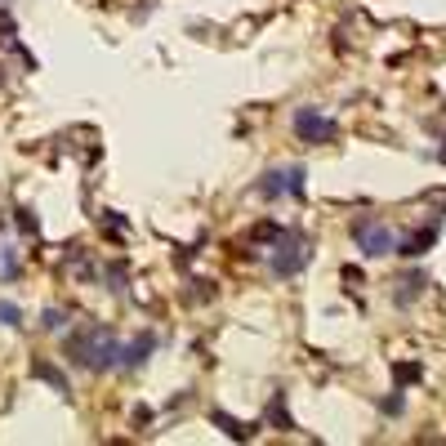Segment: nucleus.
Segmentation results:
<instances>
[{
	"mask_svg": "<svg viewBox=\"0 0 446 446\" xmlns=\"http://www.w3.org/2000/svg\"><path fill=\"white\" fill-rule=\"evenodd\" d=\"M424 286H428V277H424V272H406V277H397V291H393V304H397V308L415 304V299L424 295Z\"/></svg>",
	"mask_w": 446,
	"mask_h": 446,
	"instance_id": "1a4fd4ad",
	"label": "nucleus"
},
{
	"mask_svg": "<svg viewBox=\"0 0 446 446\" xmlns=\"http://www.w3.org/2000/svg\"><path fill=\"white\" fill-rule=\"evenodd\" d=\"M0 85H5V67H0Z\"/></svg>",
	"mask_w": 446,
	"mask_h": 446,
	"instance_id": "393cba45",
	"label": "nucleus"
},
{
	"mask_svg": "<svg viewBox=\"0 0 446 446\" xmlns=\"http://www.w3.org/2000/svg\"><path fill=\"white\" fill-rule=\"evenodd\" d=\"M18 277H22V263H18V255H14V250H0V281H18Z\"/></svg>",
	"mask_w": 446,
	"mask_h": 446,
	"instance_id": "4468645a",
	"label": "nucleus"
},
{
	"mask_svg": "<svg viewBox=\"0 0 446 446\" xmlns=\"http://www.w3.org/2000/svg\"><path fill=\"white\" fill-rule=\"evenodd\" d=\"M308 259H312V250H308V237L304 232H295V228H286L281 237L272 241V255H268V268L272 277H295V272H304L308 268Z\"/></svg>",
	"mask_w": 446,
	"mask_h": 446,
	"instance_id": "f03ea898",
	"label": "nucleus"
},
{
	"mask_svg": "<svg viewBox=\"0 0 446 446\" xmlns=\"http://www.w3.org/2000/svg\"><path fill=\"white\" fill-rule=\"evenodd\" d=\"M304 179H308L304 165H281V170L263 174L259 183H255V192H259V201H281V197L304 201Z\"/></svg>",
	"mask_w": 446,
	"mask_h": 446,
	"instance_id": "20e7f679",
	"label": "nucleus"
},
{
	"mask_svg": "<svg viewBox=\"0 0 446 446\" xmlns=\"http://www.w3.org/2000/svg\"><path fill=\"white\" fill-rule=\"evenodd\" d=\"M156 353V335L152 330H139L130 344H120V361H116V370H125V375H134V370L148 366V357Z\"/></svg>",
	"mask_w": 446,
	"mask_h": 446,
	"instance_id": "423d86ee",
	"label": "nucleus"
},
{
	"mask_svg": "<svg viewBox=\"0 0 446 446\" xmlns=\"http://www.w3.org/2000/svg\"><path fill=\"white\" fill-rule=\"evenodd\" d=\"M67 326V308H45L41 312V330H63Z\"/></svg>",
	"mask_w": 446,
	"mask_h": 446,
	"instance_id": "f3484780",
	"label": "nucleus"
},
{
	"mask_svg": "<svg viewBox=\"0 0 446 446\" xmlns=\"http://www.w3.org/2000/svg\"><path fill=\"white\" fill-rule=\"evenodd\" d=\"M67 357L76 361L81 370H94V375H103V370H116L120 361V340L112 326H103V321H90V326L71 330L67 335Z\"/></svg>",
	"mask_w": 446,
	"mask_h": 446,
	"instance_id": "f257e3e1",
	"label": "nucleus"
},
{
	"mask_svg": "<svg viewBox=\"0 0 446 446\" xmlns=\"http://www.w3.org/2000/svg\"><path fill=\"white\" fill-rule=\"evenodd\" d=\"M281 232H286L281 223H259V228H255V241H263V246H272V241L281 237Z\"/></svg>",
	"mask_w": 446,
	"mask_h": 446,
	"instance_id": "aec40b11",
	"label": "nucleus"
},
{
	"mask_svg": "<svg viewBox=\"0 0 446 446\" xmlns=\"http://www.w3.org/2000/svg\"><path fill=\"white\" fill-rule=\"evenodd\" d=\"M263 419H268L272 428H281V433H291V428H295L291 411H286V393H272V397H268V406H263Z\"/></svg>",
	"mask_w": 446,
	"mask_h": 446,
	"instance_id": "9b49d317",
	"label": "nucleus"
},
{
	"mask_svg": "<svg viewBox=\"0 0 446 446\" xmlns=\"http://www.w3.org/2000/svg\"><path fill=\"white\" fill-rule=\"evenodd\" d=\"M438 161H442V165H446V139H442V148H438Z\"/></svg>",
	"mask_w": 446,
	"mask_h": 446,
	"instance_id": "b1692460",
	"label": "nucleus"
},
{
	"mask_svg": "<svg viewBox=\"0 0 446 446\" xmlns=\"http://www.w3.org/2000/svg\"><path fill=\"white\" fill-rule=\"evenodd\" d=\"M379 411H384V415H389V419H393V415H402V411H406V397H402V389H397V393H389V397H384V402H379Z\"/></svg>",
	"mask_w": 446,
	"mask_h": 446,
	"instance_id": "6ab92c4d",
	"label": "nucleus"
},
{
	"mask_svg": "<svg viewBox=\"0 0 446 446\" xmlns=\"http://www.w3.org/2000/svg\"><path fill=\"white\" fill-rule=\"evenodd\" d=\"M152 419H156V411H152V406H134V428L152 424Z\"/></svg>",
	"mask_w": 446,
	"mask_h": 446,
	"instance_id": "5701e85b",
	"label": "nucleus"
},
{
	"mask_svg": "<svg viewBox=\"0 0 446 446\" xmlns=\"http://www.w3.org/2000/svg\"><path fill=\"white\" fill-rule=\"evenodd\" d=\"M438 232H442V228H438V219H433V223L419 228V232H411V237H402V241H397V246H393V255H402V259H419V255H428V250L438 246Z\"/></svg>",
	"mask_w": 446,
	"mask_h": 446,
	"instance_id": "0eeeda50",
	"label": "nucleus"
},
{
	"mask_svg": "<svg viewBox=\"0 0 446 446\" xmlns=\"http://www.w3.org/2000/svg\"><path fill=\"white\" fill-rule=\"evenodd\" d=\"M210 424L219 428L223 438H232V442H250V438H255V424H241V419H232L228 411H219V406L210 411Z\"/></svg>",
	"mask_w": 446,
	"mask_h": 446,
	"instance_id": "6e6552de",
	"label": "nucleus"
},
{
	"mask_svg": "<svg viewBox=\"0 0 446 446\" xmlns=\"http://www.w3.org/2000/svg\"><path fill=\"white\" fill-rule=\"evenodd\" d=\"M0 326H22V308L9 304V299H0Z\"/></svg>",
	"mask_w": 446,
	"mask_h": 446,
	"instance_id": "a211bd4d",
	"label": "nucleus"
},
{
	"mask_svg": "<svg viewBox=\"0 0 446 446\" xmlns=\"http://www.w3.org/2000/svg\"><path fill=\"white\" fill-rule=\"evenodd\" d=\"M14 18H9V14H0V45H14Z\"/></svg>",
	"mask_w": 446,
	"mask_h": 446,
	"instance_id": "412c9836",
	"label": "nucleus"
},
{
	"mask_svg": "<svg viewBox=\"0 0 446 446\" xmlns=\"http://www.w3.org/2000/svg\"><path fill=\"white\" fill-rule=\"evenodd\" d=\"M291 130L299 134V143H312V148H321V143H335L340 139V125H335L330 116H321L317 107H299L291 116Z\"/></svg>",
	"mask_w": 446,
	"mask_h": 446,
	"instance_id": "39448f33",
	"label": "nucleus"
},
{
	"mask_svg": "<svg viewBox=\"0 0 446 446\" xmlns=\"http://www.w3.org/2000/svg\"><path fill=\"white\" fill-rule=\"evenodd\" d=\"M197 291H192V304H201V299H214V281H192Z\"/></svg>",
	"mask_w": 446,
	"mask_h": 446,
	"instance_id": "4be33fe9",
	"label": "nucleus"
},
{
	"mask_svg": "<svg viewBox=\"0 0 446 446\" xmlns=\"http://www.w3.org/2000/svg\"><path fill=\"white\" fill-rule=\"evenodd\" d=\"M419 375H424V366H419V361H397V366H393L397 389H406V384H419Z\"/></svg>",
	"mask_w": 446,
	"mask_h": 446,
	"instance_id": "ddd939ff",
	"label": "nucleus"
},
{
	"mask_svg": "<svg viewBox=\"0 0 446 446\" xmlns=\"http://www.w3.org/2000/svg\"><path fill=\"white\" fill-rule=\"evenodd\" d=\"M32 375H36V379H45V384H50V389H54L58 397H71V384H67V375L54 366V361L36 357V361H32Z\"/></svg>",
	"mask_w": 446,
	"mask_h": 446,
	"instance_id": "9d476101",
	"label": "nucleus"
},
{
	"mask_svg": "<svg viewBox=\"0 0 446 446\" xmlns=\"http://www.w3.org/2000/svg\"><path fill=\"white\" fill-rule=\"evenodd\" d=\"M103 281H107V291L120 295L125 291V281H130V263L125 259H116V263H107V272H103Z\"/></svg>",
	"mask_w": 446,
	"mask_h": 446,
	"instance_id": "f8f14e48",
	"label": "nucleus"
},
{
	"mask_svg": "<svg viewBox=\"0 0 446 446\" xmlns=\"http://www.w3.org/2000/svg\"><path fill=\"white\" fill-rule=\"evenodd\" d=\"M353 241H357V250L366 259H384V255H393V246H397V237H393V228L389 223H379V219H370V214H361V219H353Z\"/></svg>",
	"mask_w": 446,
	"mask_h": 446,
	"instance_id": "7ed1b4c3",
	"label": "nucleus"
},
{
	"mask_svg": "<svg viewBox=\"0 0 446 446\" xmlns=\"http://www.w3.org/2000/svg\"><path fill=\"white\" fill-rule=\"evenodd\" d=\"M14 228H18L22 237H41V223H36V214H32L27 206H18V210H14Z\"/></svg>",
	"mask_w": 446,
	"mask_h": 446,
	"instance_id": "2eb2a0df",
	"label": "nucleus"
},
{
	"mask_svg": "<svg viewBox=\"0 0 446 446\" xmlns=\"http://www.w3.org/2000/svg\"><path fill=\"white\" fill-rule=\"evenodd\" d=\"M103 232H107V237H116V241H125V237H130V223L120 219L116 210H107V219H103Z\"/></svg>",
	"mask_w": 446,
	"mask_h": 446,
	"instance_id": "dca6fc26",
	"label": "nucleus"
}]
</instances>
